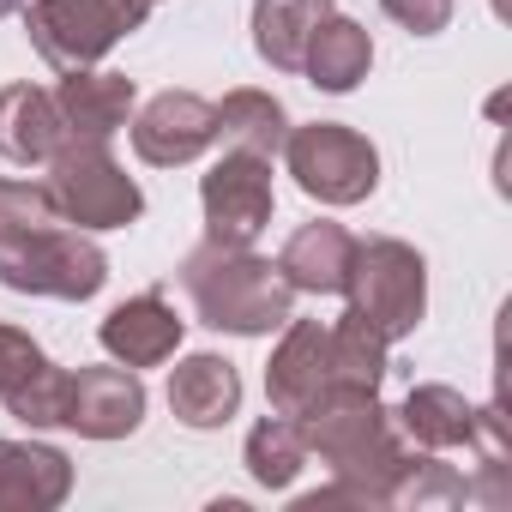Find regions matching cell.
<instances>
[{
	"label": "cell",
	"instance_id": "cell-12",
	"mask_svg": "<svg viewBox=\"0 0 512 512\" xmlns=\"http://www.w3.org/2000/svg\"><path fill=\"white\" fill-rule=\"evenodd\" d=\"M332 386V338L320 320H284V338L266 362V404L278 416H302Z\"/></svg>",
	"mask_w": 512,
	"mask_h": 512
},
{
	"label": "cell",
	"instance_id": "cell-27",
	"mask_svg": "<svg viewBox=\"0 0 512 512\" xmlns=\"http://www.w3.org/2000/svg\"><path fill=\"white\" fill-rule=\"evenodd\" d=\"M380 13L410 37H440L452 25V0H380Z\"/></svg>",
	"mask_w": 512,
	"mask_h": 512
},
{
	"label": "cell",
	"instance_id": "cell-22",
	"mask_svg": "<svg viewBox=\"0 0 512 512\" xmlns=\"http://www.w3.org/2000/svg\"><path fill=\"white\" fill-rule=\"evenodd\" d=\"M314 452H308V434H302V422L296 416H278V410H266L260 422L247 428V440H241V464H247V476L260 482V488H290L296 476H302V464H308Z\"/></svg>",
	"mask_w": 512,
	"mask_h": 512
},
{
	"label": "cell",
	"instance_id": "cell-18",
	"mask_svg": "<svg viewBox=\"0 0 512 512\" xmlns=\"http://www.w3.org/2000/svg\"><path fill=\"white\" fill-rule=\"evenodd\" d=\"M368 67H374V37H368V25H356V19H344V13H326V25L314 31V43H308V55H302L308 85L326 91V97H350V91L368 79Z\"/></svg>",
	"mask_w": 512,
	"mask_h": 512
},
{
	"label": "cell",
	"instance_id": "cell-8",
	"mask_svg": "<svg viewBox=\"0 0 512 512\" xmlns=\"http://www.w3.org/2000/svg\"><path fill=\"white\" fill-rule=\"evenodd\" d=\"M199 211H205V241H217V247H253V241L266 235L272 211H278L272 157L223 151L199 175Z\"/></svg>",
	"mask_w": 512,
	"mask_h": 512
},
{
	"label": "cell",
	"instance_id": "cell-28",
	"mask_svg": "<svg viewBox=\"0 0 512 512\" xmlns=\"http://www.w3.org/2000/svg\"><path fill=\"white\" fill-rule=\"evenodd\" d=\"M13 13H25V0H0V19H13Z\"/></svg>",
	"mask_w": 512,
	"mask_h": 512
},
{
	"label": "cell",
	"instance_id": "cell-7",
	"mask_svg": "<svg viewBox=\"0 0 512 512\" xmlns=\"http://www.w3.org/2000/svg\"><path fill=\"white\" fill-rule=\"evenodd\" d=\"M284 169L296 175V187L314 199V205H362L374 199L380 187V151L368 133L344 127V121H308V127H290L284 139Z\"/></svg>",
	"mask_w": 512,
	"mask_h": 512
},
{
	"label": "cell",
	"instance_id": "cell-26",
	"mask_svg": "<svg viewBox=\"0 0 512 512\" xmlns=\"http://www.w3.org/2000/svg\"><path fill=\"white\" fill-rule=\"evenodd\" d=\"M37 362H43V344H37L25 326H7V320H0V398H7Z\"/></svg>",
	"mask_w": 512,
	"mask_h": 512
},
{
	"label": "cell",
	"instance_id": "cell-13",
	"mask_svg": "<svg viewBox=\"0 0 512 512\" xmlns=\"http://www.w3.org/2000/svg\"><path fill=\"white\" fill-rule=\"evenodd\" d=\"M55 109L67 121V139H115L139 109V85L109 67H79V73H61Z\"/></svg>",
	"mask_w": 512,
	"mask_h": 512
},
{
	"label": "cell",
	"instance_id": "cell-20",
	"mask_svg": "<svg viewBox=\"0 0 512 512\" xmlns=\"http://www.w3.org/2000/svg\"><path fill=\"white\" fill-rule=\"evenodd\" d=\"M326 13L332 0H253V55L272 73H302V55Z\"/></svg>",
	"mask_w": 512,
	"mask_h": 512
},
{
	"label": "cell",
	"instance_id": "cell-1",
	"mask_svg": "<svg viewBox=\"0 0 512 512\" xmlns=\"http://www.w3.org/2000/svg\"><path fill=\"white\" fill-rule=\"evenodd\" d=\"M296 422L308 434V452H320V464L332 470V482H344L362 506H392V482L410 458V440L398 434L380 392L332 380Z\"/></svg>",
	"mask_w": 512,
	"mask_h": 512
},
{
	"label": "cell",
	"instance_id": "cell-4",
	"mask_svg": "<svg viewBox=\"0 0 512 512\" xmlns=\"http://www.w3.org/2000/svg\"><path fill=\"white\" fill-rule=\"evenodd\" d=\"M43 169H49L43 181H49L61 217L85 235H109V229H127V223L145 217V193L115 163L109 139H67Z\"/></svg>",
	"mask_w": 512,
	"mask_h": 512
},
{
	"label": "cell",
	"instance_id": "cell-3",
	"mask_svg": "<svg viewBox=\"0 0 512 512\" xmlns=\"http://www.w3.org/2000/svg\"><path fill=\"white\" fill-rule=\"evenodd\" d=\"M0 284L13 296H43V302H91L109 284V253L97 235L61 223H37L19 235H0Z\"/></svg>",
	"mask_w": 512,
	"mask_h": 512
},
{
	"label": "cell",
	"instance_id": "cell-17",
	"mask_svg": "<svg viewBox=\"0 0 512 512\" xmlns=\"http://www.w3.org/2000/svg\"><path fill=\"white\" fill-rule=\"evenodd\" d=\"M61 145H67V121L55 109V91L0 85V157L19 169H43Z\"/></svg>",
	"mask_w": 512,
	"mask_h": 512
},
{
	"label": "cell",
	"instance_id": "cell-15",
	"mask_svg": "<svg viewBox=\"0 0 512 512\" xmlns=\"http://www.w3.org/2000/svg\"><path fill=\"white\" fill-rule=\"evenodd\" d=\"M73 494V458L49 440H0V512H55Z\"/></svg>",
	"mask_w": 512,
	"mask_h": 512
},
{
	"label": "cell",
	"instance_id": "cell-25",
	"mask_svg": "<svg viewBox=\"0 0 512 512\" xmlns=\"http://www.w3.org/2000/svg\"><path fill=\"white\" fill-rule=\"evenodd\" d=\"M0 404H7V416H13L19 428H31V434L61 428V422H67V368H55V362L43 356Z\"/></svg>",
	"mask_w": 512,
	"mask_h": 512
},
{
	"label": "cell",
	"instance_id": "cell-5",
	"mask_svg": "<svg viewBox=\"0 0 512 512\" xmlns=\"http://www.w3.org/2000/svg\"><path fill=\"white\" fill-rule=\"evenodd\" d=\"M344 296L350 308L386 338H410L428 314V260L398 241V235H374V241H356V260H350V278H344Z\"/></svg>",
	"mask_w": 512,
	"mask_h": 512
},
{
	"label": "cell",
	"instance_id": "cell-10",
	"mask_svg": "<svg viewBox=\"0 0 512 512\" xmlns=\"http://www.w3.org/2000/svg\"><path fill=\"white\" fill-rule=\"evenodd\" d=\"M145 380L139 368H67V422L79 440H127L145 422Z\"/></svg>",
	"mask_w": 512,
	"mask_h": 512
},
{
	"label": "cell",
	"instance_id": "cell-23",
	"mask_svg": "<svg viewBox=\"0 0 512 512\" xmlns=\"http://www.w3.org/2000/svg\"><path fill=\"white\" fill-rule=\"evenodd\" d=\"M326 338H332V380L338 386H368V392H380V380H386V338L356 314V308H344L338 314V326H326Z\"/></svg>",
	"mask_w": 512,
	"mask_h": 512
},
{
	"label": "cell",
	"instance_id": "cell-29",
	"mask_svg": "<svg viewBox=\"0 0 512 512\" xmlns=\"http://www.w3.org/2000/svg\"><path fill=\"white\" fill-rule=\"evenodd\" d=\"M145 7H157V0H145Z\"/></svg>",
	"mask_w": 512,
	"mask_h": 512
},
{
	"label": "cell",
	"instance_id": "cell-19",
	"mask_svg": "<svg viewBox=\"0 0 512 512\" xmlns=\"http://www.w3.org/2000/svg\"><path fill=\"white\" fill-rule=\"evenodd\" d=\"M211 121H217V145L247 151V157H278L296 127L272 91H253V85H235L223 103H211Z\"/></svg>",
	"mask_w": 512,
	"mask_h": 512
},
{
	"label": "cell",
	"instance_id": "cell-6",
	"mask_svg": "<svg viewBox=\"0 0 512 512\" xmlns=\"http://www.w3.org/2000/svg\"><path fill=\"white\" fill-rule=\"evenodd\" d=\"M145 0H25V37L55 73L97 67L115 43L145 31Z\"/></svg>",
	"mask_w": 512,
	"mask_h": 512
},
{
	"label": "cell",
	"instance_id": "cell-16",
	"mask_svg": "<svg viewBox=\"0 0 512 512\" xmlns=\"http://www.w3.org/2000/svg\"><path fill=\"white\" fill-rule=\"evenodd\" d=\"M350 260H356V235L344 223H332V217H314L284 241L278 272H284V284L296 296H344Z\"/></svg>",
	"mask_w": 512,
	"mask_h": 512
},
{
	"label": "cell",
	"instance_id": "cell-21",
	"mask_svg": "<svg viewBox=\"0 0 512 512\" xmlns=\"http://www.w3.org/2000/svg\"><path fill=\"white\" fill-rule=\"evenodd\" d=\"M470 398L458 392V386H440V380H428V386H410V398L392 410V422H398V434L410 440V446H422V452H458L464 440H470Z\"/></svg>",
	"mask_w": 512,
	"mask_h": 512
},
{
	"label": "cell",
	"instance_id": "cell-9",
	"mask_svg": "<svg viewBox=\"0 0 512 512\" xmlns=\"http://www.w3.org/2000/svg\"><path fill=\"white\" fill-rule=\"evenodd\" d=\"M127 133H133V157L145 169H187L217 145L211 103L193 97V91H157L151 103L133 109Z\"/></svg>",
	"mask_w": 512,
	"mask_h": 512
},
{
	"label": "cell",
	"instance_id": "cell-2",
	"mask_svg": "<svg viewBox=\"0 0 512 512\" xmlns=\"http://www.w3.org/2000/svg\"><path fill=\"white\" fill-rule=\"evenodd\" d=\"M175 284L193 302L199 326L229 332V338H272L296 314V290L284 284L278 260H260L253 247L199 241L175 266Z\"/></svg>",
	"mask_w": 512,
	"mask_h": 512
},
{
	"label": "cell",
	"instance_id": "cell-24",
	"mask_svg": "<svg viewBox=\"0 0 512 512\" xmlns=\"http://www.w3.org/2000/svg\"><path fill=\"white\" fill-rule=\"evenodd\" d=\"M470 500V476H458L452 464H440V452L410 446L398 482H392V506H464Z\"/></svg>",
	"mask_w": 512,
	"mask_h": 512
},
{
	"label": "cell",
	"instance_id": "cell-14",
	"mask_svg": "<svg viewBox=\"0 0 512 512\" xmlns=\"http://www.w3.org/2000/svg\"><path fill=\"white\" fill-rule=\"evenodd\" d=\"M169 410L193 434H211V428L235 422L241 416V374H235V362L217 356V350L181 356L169 368Z\"/></svg>",
	"mask_w": 512,
	"mask_h": 512
},
{
	"label": "cell",
	"instance_id": "cell-11",
	"mask_svg": "<svg viewBox=\"0 0 512 512\" xmlns=\"http://www.w3.org/2000/svg\"><path fill=\"white\" fill-rule=\"evenodd\" d=\"M187 338V320L169 308L163 290H139L127 302H115L97 326V344L109 350V362L121 368H163Z\"/></svg>",
	"mask_w": 512,
	"mask_h": 512
}]
</instances>
